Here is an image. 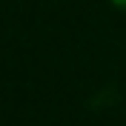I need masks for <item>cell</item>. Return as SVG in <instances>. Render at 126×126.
<instances>
[{
  "instance_id": "1",
  "label": "cell",
  "mask_w": 126,
  "mask_h": 126,
  "mask_svg": "<svg viewBox=\"0 0 126 126\" xmlns=\"http://www.w3.org/2000/svg\"><path fill=\"white\" fill-rule=\"evenodd\" d=\"M115 6H120V9H126V0H112Z\"/></svg>"
}]
</instances>
